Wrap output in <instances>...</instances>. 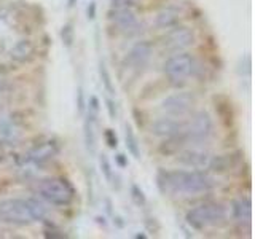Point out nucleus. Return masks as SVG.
<instances>
[{
  "mask_svg": "<svg viewBox=\"0 0 255 239\" xmlns=\"http://www.w3.org/2000/svg\"><path fill=\"white\" fill-rule=\"evenodd\" d=\"M156 185L161 193L196 195L209 191L214 180L204 171H158Z\"/></svg>",
  "mask_w": 255,
  "mask_h": 239,
  "instance_id": "f257e3e1",
  "label": "nucleus"
},
{
  "mask_svg": "<svg viewBox=\"0 0 255 239\" xmlns=\"http://www.w3.org/2000/svg\"><path fill=\"white\" fill-rule=\"evenodd\" d=\"M38 193L53 206H69L75 198V188L64 177H48L38 183Z\"/></svg>",
  "mask_w": 255,
  "mask_h": 239,
  "instance_id": "f03ea898",
  "label": "nucleus"
},
{
  "mask_svg": "<svg viewBox=\"0 0 255 239\" xmlns=\"http://www.w3.org/2000/svg\"><path fill=\"white\" fill-rule=\"evenodd\" d=\"M227 211L220 204H203L187 212V223L195 230H204L215 223L225 220Z\"/></svg>",
  "mask_w": 255,
  "mask_h": 239,
  "instance_id": "7ed1b4c3",
  "label": "nucleus"
},
{
  "mask_svg": "<svg viewBox=\"0 0 255 239\" xmlns=\"http://www.w3.org/2000/svg\"><path fill=\"white\" fill-rule=\"evenodd\" d=\"M195 70V59L188 53L174 54L164 62V74L171 80V83L179 86L187 82V78Z\"/></svg>",
  "mask_w": 255,
  "mask_h": 239,
  "instance_id": "20e7f679",
  "label": "nucleus"
},
{
  "mask_svg": "<svg viewBox=\"0 0 255 239\" xmlns=\"http://www.w3.org/2000/svg\"><path fill=\"white\" fill-rule=\"evenodd\" d=\"M0 220L13 225H30L32 219L27 199H3L0 201Z\"/></svg>",
  "mask_w": 255,
  "mask_h": 239,
  "instance_id": "39448f33",
  "label": "nucleus"
},
{
  "mask_svg": "<svg viewBox=\"0 0 255 239\" xmlns=\"http://www.w3.org/2000/svg\"><path fill=\"white\" fill-rule=\"evenodd\" d=\"M212 129H214L212 118L209 117L207 112L199 110L190 120V123L185 124V137L187 140L199 143L211 137Z\"/></svg>",
  "mask_w": 255,
  "mask_h": 239,
  "instance_id": "423d86ee",
  "label": "nucleus"
},
{
  "mask_svg": "<svg viewBox=\"0 0 255 239\" xmlns=\"http://www.w3.org/2000/svg\"><path fill=\"white\" fill-rule=\"evenodd\" d=\"M195 106V96L191 93H179L163 99L161 110L169 117H183Z\"/></svg>",
  "mask_w": 255,
  "mask_h": 239,
  "instance_id": "0eeeda50",
  "label": "nucleus"
},
{
  "mask_svg": "<svg viewBox=\"0 0 255 239\" xmlns=\"http://www.w3.org/2000/svg\"><path fill=\"white\" fill-rule=\"evenodd\" d=\"M195 43V34L190 27L179 26L174 30H171L169 34L164 38V48L172 53H180L183 50H187L188 46Z\"/></svg>",
  "mask_w": 255,
  "mask_h": 239,
  "instance_id": "6e6552de",
  "label": "nucleus"
},
{
  "mask_svg": "<svg viewBox=\"0 0 255 239\" xmlns=\"http://www.w3.org/2000/svg\"><path fill=\"white\" fill-rule=\"evenodd\" d=\"M211 158H212V155L209 151L190 148V150H183L182 153H179L177 161L183 166L191 167V169H195V171H206V169H209Z\"/></svg>",
  "mask_w": 255,
  "mask_h": 239,
  "instance_id": "1a4fd4ad",
  "label": "nucleus"
},
{
  "mask_svg": "<svg viewBox=\"0 0 255 239\" xmlns=\"http://www.w3.org/2000/svg\"><path fill=\"white\" fill-rule=\"evenodd\" d=\"M61 151V145L59 142L56 140H46L43 143H40V145L34 147L29 153H27V158H26V163L32 161L35 163L37 166H42L45 163L50 161L51 158H54Z\"/></svg>",
  "mask_w": 255,
  "mask_h": 239,
  "instance_id": "9d476101",
  "label": "nucleus"
},
{
  "mask_svg": "<svg viewBox=\"0 0 255 239\" xmlns=\"http://www.w3.org/2000/svg\"><path fill=\"white\" fill-rule=\"evenodd\" d=\"M151 132L158 137H174V135L185 134V124L177 121L174 118H158L156 121L151 124Z\"/></svg>",
  "mask_w": 255,
  "mask_h": 239,
  "instance_id": "9b49d317",
  "label": "nucleus"
},
{
  "mask_svg": "<svg viewBox=\"0 0 255 239\" xmlns=\"http://www.w3.org/2000/svg\"><path fill=\"white\" fill-rule=\"evenodd\" d=\"M109 14H110L109 16L110 21H114L125 34L132 32L139 27L137 18H135V14L132 13L131 8H125V10H114V8H112V11Z\"/></svg>",
  "mask_w": 255,
  "mask_h": 239,
  "instance_id": "f8f14e48",
  "label": "nucleus"
},
{
  "mask_svg": "<svg viewBox=\"0 0 255 239\" xmlns=\"http://www.w3.org/2000/svg\"><path fill=\"white\" fill-rule=\"evenodd\" d=\"M151 53H153V46H151V43L142 40V42H137L131 48L129 54H128V61H129L134 67H142L150 61Z\"/></svg>",
  "mask_w": 255,
  "mask_h": 239,
  "instance_id": "ddd939ff",
  "label": "nucleus"
},
{
  "mask_svg": "<svg viewBox=\"0 0 255 239\" xmlns=\"http://www.w3.org/2000/svg\"><path fill=\"white\" fill-rule=\"evenodd\" d=\"M34 56H35V45L29 38H22L19 42H16L10 50V58L19 64L32 61Z\"/></svg>",
  "mask_w": 255,
  "mask_h": 239,
  "instance_id": "4468645a",
  "label": "nucleus"
},
{
  "mask_svg": "<svg viewBox=\"0 0 255 239\" xmlns=\"http://www.w3.org/2000/svg\"><path fill=\"white\" fill-rule=\"evenodd\" d=\"M19 127L16 124V120L3 118L0 120V142L2 143H13L19 137Z\"/></svg>",
  "mask_w": 255,
  "mask_h": 239,
  "instance_id": "2eb2a0df",
  "label": "nucleus"
},
{
  "mask_svg": "<svg viewBox=\"0 0 255 239\" xmlns=\"http://www.w3.org/2000/svg\"><path fill=\"white\" fill-rule=\"evenodd\" d=\"M94 124H96V117L91 115L90 112L86 114L85 123H83V139H85V147L88 153L91 156L96 153V134H94Z\"/></svg>",
  "mask_w": 255,
  "mask_h": 239,
  "instance_id": "dca6fc26",
  "label": "nucleus"
},
{
  "mask_svg": "<svg viewBox=\"0 0 255 239\" xmlns=\"http://www.w3.org/2000/svg\"><path fill=\"white\" fill-rule=\"evenodd\" d=\"M233 217L238 222H246L249 223L252 219V203L251 199L247 198H241L238 201L233 203Z\"/></svg>",
  "mask_w": 255,
  "mask_h": 239,
  "instance_id": "f3484780",
  "label": "nucleus"
},
{
  "mask_svg": "<svg viewBox=\"0 0 255 239\" xmlns=\"http://www.w3.org/2000/svg\"><path fill=\"white\" fill-rule=\"evenodd\" d=\"M238 163V156L236 155H220V156H212L211 158V164L209 169L214 172H225L231 169L235 164Z\"/></svg>",
  "mask_w": 255,
  "mask_h": 239,
  "instance_id": "a211bd4d",
  "label": "nucleus"
},
{
  "mask_svg": "<svg viewBox=\"0 0 255 239\" xmlns=\"http://www.w3.org/2000/svg\"><path fill=\"white\" fill-rule=\"evenodd\" d=\"M187 140L185 134L180 135H174V137H167L161 145H159V153L161 155H175L180 150V147L183 145V142Z\"/></svg>",
  "mask_w": 255,
  "mask_h": 239,
  "instance_id": "6ab92c4d",
  "label": "nucleus"
},
{
  "mask_svg": "<svg viewBox=\"0 0 255 239\" xmlns=\"http://www.w3.org/2000/svg\"><path fill=\"white\" fill-rule=\"evenodd\" d=\"M156 24L159 27L163 29H169V27H175L179 24V13L175 10H171V8H167V10H163L156 16Z\"/></svg>",
  "mask_w": 255,
  "mask_h": 239,
  "instance_id": "aec40b11",
  "label": "nucleus"
},
{
  "mask_svg": "<svg viewBox=\"0 0 255 239\" xmlns=\"http://www.w3.org/2000/svg\"><path fill=\"white\" fill-rule=\"evenodd\" d=\"M125 142H126V148L128 151L135 158V159H140V147H139V142L135 134L132 131L131 124H126L125 126Z\"/></svg>",
  "mask_w": 255,
  "mask_h": 239,
  "instance_id": "412c9836",
  "label": "nucleus"
},
{
  "mask_svg": "<svg viewBox=\"0 0 255 239\" xmlns=\"http://www.w3.org/2000/svg\"><path fill=\"white\" fill-rule=\"evenodd\" d=\"M99 77L102 80V86H104V90H106L110 96H114L115 94V86H114V82H112V77L109 74V69L107 66L104 64L102 61L99 62Z\"/></svg>",
  "mask_w": 255,
  "mask_h": 239,
  "instance_id": "4be33fe9",
  "label": "nucleus"
},
{
  "mask_svg": "<svg viewBox=\"0 0 255 239\" xmlns=\"http://www.w3.org/2000/svg\"><path fill=\"white\" fill-rule=\"evenodd\" d=\"M61 40H62L64 46H66L67 50H70V48L74 46V42H75V29H74V24H72V22L64 24V26L61 27Z\"/></svg>",
  "mask_w": 255,
  "mask_h": 239,
  "instance_id": "5701e85b",
  "label": "nucleus"
},
{
  "mask_svg": "<svg viewBox=\"0 0 255 239\" xmlns=\"http://www.w3.org/2000/svg\"><path fill=\"white\" fill-rule=\"evenodd\" d=\"M27 204H29V211H30V215H32V219H34V222L45 219L46 209H45V206L42 203H38L37 199L30 198V199H27Z\"/></svg>",
  "mask_w": 255,
  "mask_h": 239,
  "instance_id": "b1692460",
  "label": "nucleus"
},
{
  "mask_svg": "<svg viewBox=\"0 0 255 239\" xmlns=\"http://www.w3.org/2000/svg\"><path fill=\"white\" fill-rule=\"evenodd\" d=\"M131 199H132V203L139 207H143L147 204V196L137 183H132L131 185Z\"/></svg>",
  "mask_w": 255,
  "mask_h": 239,
  "instance_id": "393cba45",
  "label": "nucleus"
},
{
  "mask_svg": "<svg viewBox=\"0 0 255 239\" xmlns=\"http://www.w3.org/2000/svg\"><path fill=\"white\" fill-rule=\"evenodd\" d=\"M99 166H101V172L104 175V179L107 182H112V177H114V169H112V164H110V159L107 155H101L99 156Z\"/></svg>",
  "mask_w": 255,
  "mask_h": 239,
  "instance_id": "a878e982",
  "label": "nucleus"
},
{
  "mask_svg": "<svg viewBox=\"0 0 255 239\" xmlns=\"http://www.w3.org/2000/svg\"><path fill=\"white\" fill-rule=\"evenodd\" d=\"M104 139H106V143L110 147V148H117L118 147V137L114 129H106L104 131Z\"/></svg>",
  "mask_w": 255,
  "mask_h": 239,
  "instance_id": "bb28decb",
  "label": "nucleus"
},
{
  "mask_svg": "<svg viewBox=\"0 0 255 239\" xmlns=\"http://www.w3.org/2000/svg\"><path fill=\"white\" fill-rule=\"evenodd\" d=\"M110 6L114 10H125V8H132L134 0H110Z\"/></svg>",
  "mask_w": 255,
  "mask_h": 239,
  "instance_id": "cd10ccee",
  "label": "nucleus"
},
{
  "mask_svg": "<svg viewBox=\"0 0 255 239\" xmlns=\"http://www.w3.org/2000/svg\"><path fill=\"white\" fill-rule=\"evenodd\" d=\"M99 99L96 98V96H90V99H88V112H90L91 115L98 117L99 114Z\"/></svg>",
  "mask_w": 255,
  "mask_h": 239,
  "instance_id": "c85d7f7f",
  "label": "nucleus"
},
{
  "mask_svg": "<svg viewBox=\"0 0 255 239\" xmlns=\"http://www.w3.org/2000/svg\"><path fill=\"white\" fill-rule=\"evenodd\" d=\"M106 107H107V112H109V117L110 120H117L118 117V112H117V106L115 102L112 99H106Z\"/></svg>",
  "mask_w": 255,
  "mask_h": 239,
  "instance_id": "c756f323",
  "label": "nucleus"
},
{
  "mask_svg": "<svg viewBox=\"0 0 255 239\" xmlns=\"http://www.w3.org/2000/svg\"><path fill=\"white\" fill-rule=\"evenodd\" d=\"M77 106H78L80 114H83V112H85V94H83V88L82 86L77 90Z\"/></svg>",
  "mask_w": 255,
  "mask_h": 239,
  "instance_id": "7c9ffc66",
  "label": "nucleus"
},
{
  "mask_svg": "<svg viewBox=\"0 0 255 239\" xmlns=\"http://www.w3.org/2000/svg\"><path fill=\"white\" fill-rule=\"evenodd\" d=\"M96 11H98V5H96V2H90V5L86 6L88 21H94L96 19Z\"/></svg>",
  "mask_w": 255,
  "mask_h": 239,
  "instance_id": "2f4dec72",
  "label": "nucleus"
},
{
  "mask_svg": "<svg viewBox=\"0 0 255 239\" xmlns=\"http://www.w3.org/2000/svg\"><path fill=\"white\" fill-rule=\"evenodd\" d=\"M115 163L118 167H122V169H125V167H128V156L123 155V153H118L115 156Z\"/></svg>",
  "mask_w": 255,
  "mask_h": 239,
  "instance_id": "473e14b6",
  "label": "nucleus"
},
{
  "mask_svg": "<svg viewBox=\"0 0 255 239\" xmlns=\"http://www.w3.org/2000/svg\"><path fill=\"white\" fill-rule=\"evenodd\" d=\"M10 88H11V85L8 83L5 78H0V98H2V96H5L8 91H10Z\"/></svg>",
  "mask_w": 255,
  "mask_h": 239,
  "instance_id": "72a5a7b5",
  "label": "nucleus"
},
{
  "mask_svg": "<svg viewBox=\"0 0 255 239\" xmlns=\"http://www.w3.org/2000/svg\"><path fill=\"white\" fill-rule=\"evenodd\" d=\"M59 231H51V230H45V238H59V239H62V238H66V235H58Z\"/></svg>",
  "mask_w": 255,
  "mask_h": 239,
  "instance_id": "f704fd0d",
  "label": "nucleus"
},
{
  "mask_svg": "<svg viewBox=\"0 0 255 239\" xmlns=\"http://www.w3.org/2000/svg\"><path fill=\"white\" fill-rule=\"evenodd\" d=\"M6 159V151H5V147H3V143L0 142V163L5 161Z\"/></svg>",
  "mask_w": 255,
  "mask_h": 239,
  "instance_id": "c9c22d12",
  "label": "nucleus"
},
{
  "mask_svg": "<svg viewBox=\"0 0 255 239\" xmlns=\"http://www.w3.org/2000/svg\"><path fill=\"white\" fill-rule=\"evenodd\" d=\"M77 3V0H67V8H74Z\"/></svg>",
  "mask_w": 255,
  "mask_h": 239,
  "instance_id": "e433bc0d",
  "label": "nucleus"
},
{
  "mask_svg": "<svg viewBox=\"0 0 255 239\" xmlns=\"http://www.w3.org/2000/svg\"><path fill=\"white\" fill-rule=\"evenodd\" d=\"M135 238H142V239H145L147 235H135Z\"/></svg>",
  "mask_w": 255,
  "mask_h": 239,
  "instance_id": "4c0bfd02",
  "label": "nucleus"
}]
</instances>
